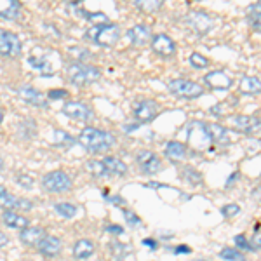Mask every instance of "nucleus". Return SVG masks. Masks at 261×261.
<instances>
[{"label":"nucleus","instance_id":"24","mask_svg":"<svg viewBox=\"0 0 261 261\" xmlns=\"http://www.w3.org/2000/svg\"><path fill=\"white\" fill-rule=\"evenodd\" d=\"M105 167H107L108 174H115V176H124L127 172V166L117 157H105L103 161Z\"/></svg>","mask_w":261,"mask_h":261},{"label":"nucleus","instance_id":"38","mask_svg":"<svg viewBox=\"0 0 261 261\" xmlns=\"http://www.w3.org/2000/svg\"><path fill=\"white\" fill-rule=\"evenodd\" d=\"M66 96H68V92H66V91H50V92H49V98H50V99L66 98Z\"/></svg>","mask_w":261,"mask_h":261},{"label":"nucleus","instance_id":"2","mask_svg":"<svg viewBox=\"0 0 261 261\" xmlns=\"http://www.w3.org/2000/svg\"><path fill=\"white\" fill-rule=\"evenodd\" d=\"M86 39L96 42L101 47H112L120 39V28L119 24H110V23L96 24L91 30H87Z\"/></svg>","mask_w":261,"mask_h":261},{"label":"nucleus","instance_id":"41","mask_svg":"<svg viewBox=\"0 0 261 261\" xmlns=\"http://www.w3.org/2000/svg\"><path fill=\"white\" fill-rule=\"evenodd\" d=\"M143 242H145L148 247H151V249H157V247H159V244L155 241H151V239H146V241H143Z\"/></svg>","mask_w":261,"mask_h":261},{"label":"nucleus","instance_id":"4","mask_svg":"<svg viewBox=\"0 0 261 261\" xmlns=\"http://www.w3.org/2000/svg\"><path fill=\"white\" fill-rule=\"evenodd\" d=\"M42 185L49 193H65L71 188V178L63 171H53L44 176Z\"/></svg>","mask_w":261,"mask_h":261},{"label":"nucleus","instance_id":"10","mask_svg":"<svg viewBox=\"0 0 261 261\" xmlns=\"http://www.w3.org/2000/svg\"><path fill=\"white\" fill-rule=\"evenodd\" d=\"M151 49H153V53H157L159 56H172V54L176 53V42L171 39L169 35H166V33H157V35L151 37Z\"/></svg>","mask_w":261,"mask_h":261},{"label":"nucleus","instance_id":"30","mask_svg":"<svg viewBox=\"0 0 261 261\" xmlns=\"http://www.w3.org/2000/svg\"><path fill=\"white\" fill-rule=\"evenodd\" d=\"M259 2L252 4V6L249 7V23L252 24V28H254V32L258 33L259 32Z\"/></svg>","mask_w":261,"mask_h":261},{"label":"nucleus","instance_id":"13","mask_svg":"<svg viewBox=\"0 0 261 261\" xmlns=\"http://www.w3.org/2000/svg\"><path fill=\"white\" fill-rule=\"evenodd\" d=\"M205 84H207L211 89H218V91H225L228 89V87L233 84V81H231V77L226 71L223 70H213L209 71L207 75L204 77Z\"/></svg>","mask_w":261,"mask_h":261},{"label":"nucleus","instance_id":"28","mask_svg":"<svg viewBox=\"0 0 261 261\" xmlns=\"http://www.w3.org/2000/svg\"><path fill=\"white\" fill-rule=\"evenodd\" d=\"M56 213L60 214L63 218H73L77 214V207L73 204H68V202H61V204H56L54 205Z\"/></svg>","mask_w":261,"mask_h":261},{"label":"nucleus","instance_id":"42","mask_svg":"<svg viewBox=\"0 0 261 261\" xmlns=\"http://www.w3.org/2000/svg\"><path fill=\"white\" fill-rule=\"evenodd\" d=\"M179 252H190V247H187V246L176 247V254H179Z\"/></svg>","mask_w":261,"mask_h":261},{"label":"nucleus","instance_id":"26","mask_svg":"<svg viewBox=\"0 0 261 261\" xmlns=\"http://www.w3.org/2000/svg\"><path fill=\"white\" fill-rule=\"evenodd\" d=\"M134 6L143 12H157L164 6V0H134Z\"/></svg>","mask_w":261,"mask_h":261},{"label":"nucleus","instance_id":"47","mask_svg":"<svg viewBox=\"0 0 261 261\" xmlns=\"http://www.w3.org/2000/svg\"><path fill=\"white\" fill-rule=\"evenodd\" d=\"M199 261H204V259H199Z\"/></svg>","mask_w":261,"mask_h":261},{"label":"nucleus","instance_id":"27","mask_svg":"<svg viewBox=\"0 0 261 261\" xmlns=\"http://www.w3.org/2000/svg\"><path fill=\"white\" fill-rule=\"evenodd\" d=\"M86 169L91 172V174H94V176H98V178H101V176H108V171H107V167H105V164L101 162V161H91V162H87L86 164Z\"/></svg>","mask_w":261,"mask_h":261},{"label":"nucleus","instance_id":"15","mask_svg":"<svg viewBox=\"0 0 261 261\" xmlns=\"http://www.w3.org/2000/svg\"><path fill=\"white\" fill-rule=\"evenodd\" d=\"M18 96L24 103L32 105V107H45V96L42 94L40 91H37L35 87L32 86H23L18 89Z\"/></svg>","mask_w":261,"mask_h":261},{"label":"nucleus","instance_id":"35","mask_svg":"<svg viewBox=\"0 0 261 261\" xmlns=\"http://www.w3.org/2000/svg\"><path fill=\"white\" fill-rule=\"evenodd\" d=\"M183 178L190 179L192 183H200V181H202V176L195 169H192V167H188V169L183 171Z\"/></svg>","mask_w":261,"mask_h":261},{"label":"nucleus","instance_id":"39","mask_svg":"<svg viewBox=\"0 0 261 261\" xmlns=\"http://www.w3.org/2000/svg\"><path fill=\"white\" fill-rule=\"evenodd\" d=\"M125 220H127L129 223H130V225H138V223H140V220H138V218L136 216H134V214L133 213H125Z\"/></svg>","mask_w":261,"mask_h":261},{"label":"nucleus","instance_id":"36","mask_svg":"<svg viewBox=\"0 0 261 261\" xmlns=\"http://www.w3.org/2000/svg\"><path fill=\"white\" fill-rule=\"evenodd\" d=\"M239 213H241V207H239L237 204H228L223 207V214H225L226 218H233V216H237Z\"/></svg>","mask_w":261,"mask_h":261},{"label":"nucleus","instance_id":"25","mask_svg":"<svg viewBox=\"0 0 261 261\" xmlns=\"http://www.w3.org/2000/svg\"><path fill=\"white\" fill-rule=\"evenodd\" d=\"M242 94H259V89H261V82L258 77H244L241 81V86H239Z\"/></svg>","mask_w":261,"mask_h":261},{"label":"nucleus","instance_id":"23","mask_svg":"<svg viewBox=\"0 0 261 261\" xmlns=\"http://www.w3.org/2000/svg\"><path fill=\"white\" fill-rule=\"evenodd\" d=\"M2 220H4V223H6L7 226H9V228L23 230V228H27V226H28V220H27V218L21 216V214H18V213H14V211L4 213Z\"/></svg>","mask_w":261,"mask_h":261},{"label":"nucleus","instance_id":"43","mask_svg":"<svg viewBox=\"0 0 261 261\" xmlns=\"http://www.w3.org/2000/svg\"><path fill=\"white\" fill-rule=\"evenodd\" d=\"M108 231H112V233H122V228L120 226H108Z\"/></svg>","mask_w":261,"mask_h":261},{"label":"nucleus","instance_id":"5","mask_svg":"<svg viewBox=\"0 0 261 261\" xmlns=\"http://www.w3.org/2000/svg\"><path fill=\"white\" fill-rule=\"evenodd\" d=\"M169 91L178 98H185V99H193L202 96V89L200 84L192 82V81H185V79H176V81L169 82Z\"/></svg>","mask_w":261,"mask_h":261},{"label":"nucleus","instance_id":"20","mask_svg":"<svg viewBox=\"0 0 261 261\" xmlns=\"http://www.w3.org/2000/svg\"><path fill=\"white\" fill-rule=\"evenodd\" d=\"M205 133H207L209 140H213L214 143H220V145H226V143L230 141L228 130H226L220 124H209V125H205Z\"/></svg>","mask_w":261,"mask_h":261},{"label":"nucleus","instance_id":"12","mask_svg":"<svg viewBox=\"0 0 261 261\" xmlns=\"http://www.w3.org/2000/svg\"><path fill=\"white\" fill-rule=\"evenodd\" d=\"M125 37H127V40L134 47H143V45H146L151 40V30L146 24H136V27L129 28Z\"/></svg>","mask_w":261,"mask_h":261},{"label":"nucleus","instance_id":"3","mask_svg":"<svg viewBox=\"0 0 261 261\" xmlns=\"http://www.w3.org/2000/svg\"><path fill=\"white\" fill-rule=\"evenodd\" d=\"M68 79L75 86H87V84L96 82L101 77V71L92 65H86V63H71L68 65Z\"/></svg>","mask_w":261,"mask_h":261},{"label":"nucleus","instance_id":"8","mask_svg":"<svg viewBox=\"0 0 261 261\" xmlns=\"http://www.w3.org/2000/svg\"><path fill=\"white\" fill-rule=\"evenodd\" d=\"M136 162L145 174H157V172L162 169L161 159L157 157V153H153V151H150V150L140 151V153L136 155Z\"/></svg>","mask_w":261,"mask_h":261},{"label":"nucleus","instance_id":"14","mask_svg":"<svg viewBox=\"0 0 261 261\" xmlns=\"http://www.w3.org/2000/svg\"><path fill=\"white\" fill-rule=\"evenodd\" d=\"M0 205H4L6 209H24V211L33 207V204L30 200L18 199V197L9 193L4 187H0Z\"/></svg>","mask_w":261,"mask_h":261},{"label":"nucleus","instance_id":"29","mask_svg":"<svg viewBox=\"0 0 261 261\" xmlns=\"http://www.w3.org/2000/svg\"><path fill=\"white\" fill-rule=\"evenodd\" d=\"M190 63H192V66L193 68H207L209 65H211V61L207 60V58L204 56V54H200V53H192L190 54Z\"/></svg>","mask_w":261,"mask_h":261},{"label":"nucleus","instance_id":"45","mask_svg":"<svg viewBox=\"0 0 261 261\" xmlns=\"http://www.w3.org/2000/svg\"><path fill=\"white\" fill-rule=\"evenodd\" d=\"M2 120H4V110L0 108V122H2Z\"/></svg>","mask_w":261,"mask_h":261},{"label":"nucleus","instance_id":"1","mask_svg":"<svg viewBox=\"0 0 261 261\" xmlns=\"http://www.w3.org/2000/svg\"><path fill=\"white\" fill-rule=\"evenodd\" d=\"M115 141L117 140L108 130H101L96 127H86L79 134V143L92 153H105L115 145Z\"/></svg>","mask_w":261,"mask_h":261},{"label":"nucleus","instance_id":"16","mask_svg":"<svg viewBox=\"0 0 261 261\" xmlns=\"http://www.w3.org/2000/svg\"><path fill=\"white\" fill-rule=\"evenodd\" d=\"M233 125L239 133L252 134L259 130V119L258 117H249V115H239L233 119Z\"/></svg>","mask_w":261,"mask_h":261},{"label":"nucleus","instance_id":"44","mask_svg":"<svg viewBox=\"0 0 261 261\" xmlns=\"http://www.w3.org/2000/svg\"><path fill=\"white\" fill-rule=\"evenodd\" d=\"M140 124H130V125H124V129H125V133H133V129H136Z\"/></svg>","mask_w":261,"mask_h":261},{"label":"nucleus","instance_id":"9","mask_svg":"<svg viewBox=\"0 0 261 261\" xmlns=\"http://www.w3.org/2000/svg\"><path fill=\"white\" fill-rule=\"evenodd\" d=\"M0 54L7 58H16L21 54V40L11 32H0Z\"/></svg>","mask_w":261,"mask_h":261},{"label":"nucleus","instance_id":"17","mask_svg":"<svg viewBox=\"0 0 261 261\" xmlns=\"http://www.w3.org/2000/svg\"><path fill=\"white\" fill-rule=\"evenodd\" d=\"M37 246H39V251L42 254L47 256V258H54L61 251V241L58 237H53V235H44V239Z\"/></svg>","mask_w":261,"mask_h":261},{"label":"nucleus","instance_id":"34","mask_svg":"<svg viewBox=\"0 0 261 261\" xmlns=\"http://www.w3.org/2000/svg\"><path fill=\"white\" fill-rule=\"evenodd\" d=\"M16 181H18V183H19L23 188H27V190H32V188H33V183H35L32 176H28V174H19L18 178H16Z\"/></svg>","mask_w":261,"mask_h":261},{"label":"nucleus","instance_id":"40","mask_svg":"<svg viewBox=\"0 0 261 261\" xmlns=\"http://www.w3.org/2000/svg\"><path fill=\"white\" fill-rule=\"evenodd\" d=\"M7 242H9V239H7V235L0 231V249H2L4 246H7Z\"/></svg>","mask_w":261,"mask_h":261},{"label":"nucleus","instance_id":"6","mask_svg":"<svg viewBox=\"0 0 261 261\" xmlns=\"http://www.w3.org/2000/svg\"><path fill=\"white\" fill-rule=\"evenodd\" d=\"M185 21L190 28H193V32L199 33V35H205L209 30L213 28L214 21L207 12L204 11H192L185 16Z\"/></svg>","mask_w":261,"mask_h":261},{"label":"nucleus","instance_id":"31","mask_svg":"<svg viewBox=\"0 0 261 261\" xmlns=\"http://www.w3.org/2000/svg\"><path fill=\"white\" fill-rule=\"evenodd\" d=\"M220 256L226 261H246L242 252H239L237 249H231V247H225V249L220 252Z\"/></svg>","mask_w":261,"mask_h":261},{"label":"nucleus","instance_id":"37","mask_svg":"<svg viewBox=\"0 0 261 261\" xmlns=\"http://www.w3.org/2000/svg\"><path fill=\"white\" fill-rule=\"evenodd\" d=\"M235 244H237V246L241 247V249L252 251L251 244H247V241H246V235H237V237H235Z\"/></svg>","mask_w":261,"mask_h":261},{"label":"nucleus","instance_id":"21","mask_svg":"<svg viewBox=\"0 0 261 261\" xmlns=\"http://www.w3.org/2000/svg\"><path fill=\"white\" fill-rule=\"evenodd\" d=\"M164 153H166V157L171 159V161L179 162V161H183L185 155H187V146H185L183 143H179V141H169L166 145Z\"/></svg>","mask_w":261,"mask_h":261},{"label":"nucleus","instance_id":"18","mask_svg":"<svg viewBox=\"0 0 261 261\" xmlns=\"http://www.w3.org/2000/svg\"><path fill=\"white\" fill-rule=\"evenodd\" d=\"M0 18L4 19H19L21 18V6L18 0H0Z\"/></svg>","mask_w":261,"mask_h":261},{"label":"nucleus","instance_id":"22","mask_svg":"<svg viewBox=\"0 0 261 261\" xmlns=\"http://www.w3.org/2000/svg\"><path fill=\"white\" fill-rule=\"evenodd\" d=\"M92 252H94V242L89 241V239H81V241L73 246V256L77 259L91 258Z\"/></svg>","mask_w":261,"mask_h":261},{"label":"nucleus","instance_id":"7","mask_svg":"<svg viewBox=\"0 0 261 261\" xmlns=\"http://www.w3.org/2000/svg\"><path fill=\"white\" fill-rule=\"evenodd\" d=\"M133 112L136 115V119L140 120V124H148V122H151L159 115L161 107H159L157 101L143 99V101H136L133 105Z\"/></svg>","mask_w":261,"mask_h":261},{"label":"nucleus","instance_id":"33","mask_svg":"<svg viewBox=\"0 0 261 261\" xmlns=\"http://www.w3.org/2000/svg\"><path fill=\"white\" fill-rule=\"evenodd\" d=\"M54 141L61 146H70L71 143H73V138H71L68 133H65V130L58 129V130H54Z\"/></svg>","mask_w":261,"mask_h":261},{"label":"nucleus","instance_id":"11","mask_svg":"<svg viewBox=\"0 0 261 261\" xmlns=\"http://www.w3.org/2000/svg\"><path fill=\"white\" fill-rule=\"evenodd\" d=\"M63 113L73 120L89 122L92 119V110L87 105L81 103V101H70V103H66L63 107Z\"/></svg>","mask_w":261,"mask_h":261},{"label":"nucleus","instance_id":"46","mask_svg":"<svg viewBox=\"0 0 261 261\" xmlns=\"http://www.w3.org/2000/svg\"><path fill=\"white\" fill-rule=\"evenodd\" d=\"M70 4H79V2H82V0H68Z\"/></svg>","mask_w":261,"mask_h":261},{"label":"nucleus","instance_id":"19","mask_svg":"<svg viewBox=\"0 0 261 261\" xmlns=\"http://www.w3.org/2000/svg\"><path fill=\"white\" fill-rule=\"evenodd\" d=\"M45 231L40 228V226H27V228L21 230L19 233V239L23 244H27V246H37L42 239H44Z\"/></svg>","mask_w":261,"mask_h":261},{"label":"nucleus","instance_id":"32","mask_svg":"<svg viewBox=\"0 0 261 261\" xmlns=\"http://www.w3.org/2000/svg\"><path fill=\"white\" fill-rule=\"evenodd\" d=\"M28 63H30V66H32V68H37V70H42V71H47V73H50L49 61L45 60V58L30 56V58H28Z\"/></svg>","mask_w":261,"mask_h":261}]
</instances>
